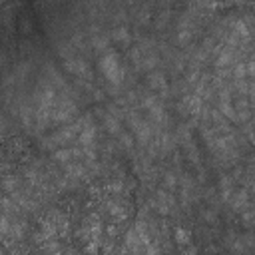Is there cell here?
Returning <instances> with one entry per match:
<instances>
[{"instance_id": "6da1fadb", "label": "cell", "mask_w": 255, "mask_h": 255, "mask_svg": "<svg viewBox=\"0 0 255 255\" xmlns=\"http://www.w3.org/2000/svg\"><path fill=\"white\" fill-rule=\"evenodd\" d=\"M88 126H92V118H90V116H84V118L76 120L74 124H70V126H66V128H60L56 133H52L50 139H48V145H64V143H68V141L80 137V133H82Z\"/></svg>"}, {"instance_id": "7a4b0ae2", "label": "cell", "mask_w": 255, "mask_h": 255, "mask_svg": "<svg viewBox=\"0 0 255 255\" xmlns=\"http://www.w3.org/2000/svg\"><path fill=\"white\" fill-rule=\"evenodd\" d=\"M100 72L104 74V78L112 86H120L122 84V80H124V68L120 64V56L114 50H108L100 58Z\"/></svg>"}, {"instance_id": "3957f363", "label": "cell", "mask_w": 255, "mask_h": 255, "mask_svg": "<svg viewBox=\"0 0 255 255\" xmlns=\"http://www.w3.org/2000/svg\"><path fill=\"white\" fill-rule=\"evenodd\" d=\"M78 112V106L70 96H58L54 108H52V122H68Z\"/></svg>"}, {"instance_id": "277c9868", "label": "cell", "mask_w": 255, "mask_h": 255, "mask_svg": "<svg viewBox=\"0 0 255 255\" xmlns=\"http://www.w3.org/2000/svg\"><path fill=\"white\" fill-rule=\"evenodd\" d=\"M64 68H66L70 74L78 76L80 80H82V78L92 80V70H90V64H88L84 58H80V56H74V58H70V60H64Z\"/></svg>"}, {"instance_id": "5b68a950", "label": "cell", "mask_w": 255, "mask_h": 255, "mask_svg": "<svg viewBox=\"0 0 255 255\" xmlns=\"http://www.w3.org/2000/svg\"><path fill=\"white\" fill-rule=\"evenodd\" d=\"M229 205L233 207V211H241V213H245L247 209H251V195H249V189L241 187V189L233 191L231 197H229Z\"/></svg>"}, {"instance_id": "8992f818", "label": "cell", "mask_w": 255, "mask_h": 255, "mask_svg": "<svg viewBox=\"0 0 255 255\" xmlns=\"http://www.w3.org/2000/svg\"><path fill=\"white\" fill-rule=\"evenodd\" d=\"M147 86L151 90H155V92H161V96L165 98V94H167V80H165L163 72H157V70L149 72L147 74Z\"/></svg>"}, {"instance_id": "52a82bcc", "label": "cell", "mask_w": 255, "mask_h": 255, "mask_svg": "<svg viewBox=\"0 0 255 255\" xmlns=\"http://www.w3.org/2000/svg\"><path fill=\"white\" fill-rule=\"evenodd\" d=\"M165 120H167V116H165V110H163L161 104H155L153 108L147 110V122H151L153 126L161 128V126L165 124Z\"/></svg>"}, {"instance_id": "ba28073f", "label": "cell", "mask_w": 255, "mask_h": 255, "mask_svg": "<svg viewBox=\"0 0 255 255\" xmlns=\"http://www.w3.org/2000/svg\"><path fill=\"white\" fill-rule=\"evenodd\" d=\"M102 120H104V128L108 129V133H112V135H120L124 129H122V120H118L116 116H112V114H102Z\"/></svg>"}, {"instance_id": "9c48e42d", "label": "cell", "mask_w": 255, "mask_h": 255, "mask_svg": "<svg viewBox=\"0 0 255 255\" xmlns=\"http://www.w3.org/2000/svg\"><path fill=\"white\" fill-rule=\"evenodd\" d=\"M110 36H106V34H94L92 38H90V46L96 50V52H102V50H110Z\"/></svg>"}, {"instance_id": "30bf717a", "label": "cell", "mask_w": 255, "mask_h": 255, "mask_svg": "<svg viewBox=\"0 0 255 255\" xmlns=\"http://www.w3.org/2000/svg\"><path fill=\"white\" fill-rule=\"evenodd\" d=\"M94 137H96V126H88V128L80 133V137H78V145H82V147L94 145Z\"/></svg>"}, {"instance_id": "8fae6325", "label": "cell", "mask_w": 255, "mask_h": 255, "mask_svg": "<svg viewBox=\"0 0 255 255\" xmlns=\"http://www.w3.org/2000/svg\"><path fill=\"white\" fill-rule=\"evenodd\" d=\"M40 231H42V235L46 239H52L54 235H58V225H56V221L52 217H46L42 221V225H40Z\"/></svg>"}, {"instance_id": "7c38bea8", "label": "cell", "mask_w": 255, "mask_h": 255, "mask_svg": "<svg viewBox=\"0 0 255 255\" xmlns=\"http://www.w3.org/2000/svg\"><path fill=\"white\" fill-rule=\"evenodd\" d=\"M110 38H112L114 42H120V44H129V32H128L126 26L114 28V30L110 32Z\"/></svg>"}, {"instance_id": "4fadbf2b", "label": "cell", "mask_w": 255, "mask_h": 255, "mask_svg": "<svg viewBox=\"0 0 255 255\" xmlns=\"http://www.w3.org/2000/svg\"><path fill=\"white\" fill-rule=\"evenodd\" d=\"M175 141H177V137H173V133H169V131L161 133V137H159V149H161V153L171 151L175 147Z\"/></svg>"}, {"instance_id": "5bb4252c", "label": "cell", "mask_w": 255, "mask_h": 255, "mask_svg": "<svg viewBox=\"0 0 255 255\" xmlns=\"http://www.w3.org/2000/svg\"><path fill=\"white\" fill-rule=\"evenodd\" d=\"M219 187H221V197H223V201H229L231 193L235 191V189H233V179L227 177V175H223L221 181H219Z\"/></svg>"}, {"instance_id": "9a60e30c", "label": "cell", "mask_w": 255, "mask_h": 255, "mask_svg": "<svg viewBox=\"0 0 255 255\" xmlns=\"http://www.w3.org/2000/svg\"><path fill=\"white\" fill-rule=\"evenodd\" d=\"M245 76H247V66L243 60L231 66V80H245Z\"/></svg>"}, {"instance_id": "2e32d148", "label": "cell", "mask_w": 255, "mask_h": 255, "mask_svg": "<svg viewBox=\"0 0 255 255\" xmlns=\"http://www.w3.org/2000/svg\"><path fill=\"white\" fill-rule=\"evenodd\" d=\"M157 64H159V56L157 54H147V56H143L139 70H153Z\"/></svg>"}, {"instance_id": "e0dca14e", "label": "cell", "mask_w": 255, "mask_h": 255, "mask_svg": "<svg viewBox=\"0 0 255 255\" xmlns=\"http://www.w3.org/2000/svg\"><path fill=\"white\" fill-rule=\"evenodd\" d=\"M175 243L177 245H189L191 243V233L183 227H177L175 229Z\"/></svg>"}, {"instance_id": "ac0fdd59", "label": "cell", "mask_w": 255, "mask_h": 255, "mask_svg": "<svg viewBox=\"0 0 255 255\" xmlns=\"http://www.w3.org/2000/svg\"><path fill=\"white\" fill-rule=\"evenodd\" d=\"M2 187H4V191H8V193L12 195V193L16 191V187H18V177H16V175H4Z\"/></svg>"}, {"instance_id": "d6986e66", "label": "cell", "mask_w": 255, "mask_h": 255, "mask_svg": "<svg viewBox=\"0 0 255 255\" xmlns=\"http://www.w3.org/2000/svg\"><path fill=\"white\" fill-rule=\"evenodd\" d=\"M108 209H110V213L116 215L118 219H126V217H128V213H126V209L122 207L120 201H110V203H108Z\"/></svg>"}, {"instance_id": "ffe728a7", "label": "cell", "mask_w": 255, "mask_h": 255, "mask_svg": "<svg viewBox=\"0 0 255 255\" xmlns=\"http://www.w3.org/2000/svg\"><path fill=\"white\" fill-rule=\"evenodd\" d=\"M118 139H120V145H122L124 149H129V147L133 145V137H131V133H128V131H122V133L118 135Z\"/></svg>"}, {"instance_id": "44dd1931", "label": "cell", "mask_w": 255, "mask_h": 255, "mask_svg": "<svg viewBox=\"0 0 255 255\" xmlns=\"http://www.w3.org/2000/svg\"><path fill=\"white\" fill-rule=\"evenodd\" d=\"M163 181H165V187H167V189H171V191L177 187V177H175V173H171V171H165Z\"/></svg>"}, {"instance_id": "7402d4cb", "label": "cell", "mask_w": 255, "mask_h": 255, "mask_svg": "<svg viewBox=\"0 0 255 255\" xmlns=\"http://www.w3.org/2000/svg\"><path fill=\"white\" fill-rule=\"evenodd\" d=\"M245 66H247V76L255 80V54H251V58H249V62H245Z\"/></svg>"}, {"instance_id": "603a6c76", "label": "cell", "mask_w": 255, "mask_h": 255, "mask_svg": "<svg viewBox=\"0 0 255 255\" xmlns=\"http://www.w3.org/2000/svg\"><path fill=\"white\" fill-rule=\"evenodd\" d=\"M247 98H249V102H251V108H255V80H253V82H249Z\"/></svg>"}, {"instance_id": "cb8c5ba5", "label": "cell", "mask_w": 255, "mask_h": 255, "mask_svg": "<svg viewBox=\"0 0 255 255\" xmlns=\"http://www.w3.org/2000/svg\"><path fill=\"white\" fill-rule=\"evenodd\" d=\"M122 187H124V183H122V181H114V183H110V185H108V191H110V193H120V191H122Z\"/></svg>"}, {"instance_id": "d4e9b609", "label": "cell", "mask_w": 255, "mask_h": 255, "mask_svg": "<svg viewBox=\"0 0 255 255\" xmlns=\"http://www.w3.org/2000/svg\"><path fill=\"white\" fill-rule=\"evenodd\" d=\"M106 231H108V237H112V239H114V237H116V233H118L116 225H108V227H106Z\"/></svg>"}, {"instance_id": "484cf974", "label": "cell", "mask_w": 255, "mask_h": 255, "mask_svg": "<svg viewBox=\"0 0 255 255\" xmlns=\"http://www.w3.org/2000/svg\"><path fill=\"white\" fill-rule=\"evenodd\" d=\"M253 10H255V4H253Z\"/></svg>"}, {"instance_id": "4316f807", "label": "cell", "mask_w": 255, "mask_h": 255, "mask_svg": "<svg viewBox=\"0 0 255 255\" xmlns=\"http://www.w3.org/2000/svg\"><path fill=\"white\" fill-rule=\"evenodd\" d=\"M124 255H128V253H124Z\"/></svg>"}]
</instances>
